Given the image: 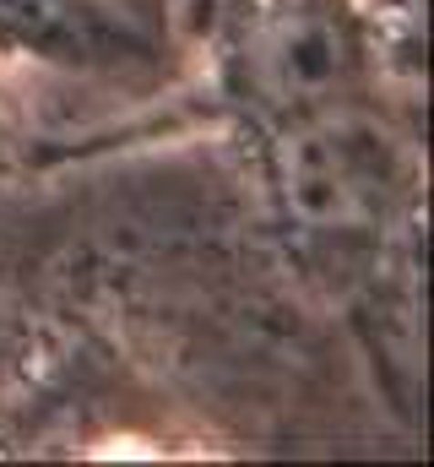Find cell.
Masks as SVG:
<instances>
[{"mask_svg":"<svg viewBox=\"0 0 434 467\" xmlns=\"http://www.w3.org/2000/svg\"><path fill=\"white\" fill-rule=\"evenodd\" d=\"M272 169L283 213L321 239H369L391 229L413 196V152L402 130L358 104V93L283 119Z\"/></svg>","mask_w":434,"mask_h":467,"instance_id":"cell-1","label":"cell"},{"mask_svg":"<svg viewBox=\"0 0 434 467\" xmlns=\"http://www.w3.org/2000/svg\"><path fill=\"white\" fill-rule=\"evenodd\" d=\"M228 77L277 119L353 99L364 82V27L347 0H228Z\"/></svg>","mask_w":434,"mask_h":467,"instance_id":"cell-2","label":"cell"},{"mask_svg":"<svg viewBox=\"0 0 434 467\" xmlns=\"http://www.w3.org/2000/svg\"><path fill=\"white\" fill-rule=\"evenodd\" d=\"M0 38L82 66L147 55L152 44L136 0H0Z\"/></svg>","mask_w":434,"mask_h":467,"instance_id":"cell-3","label":"cell"}]
</instances>
